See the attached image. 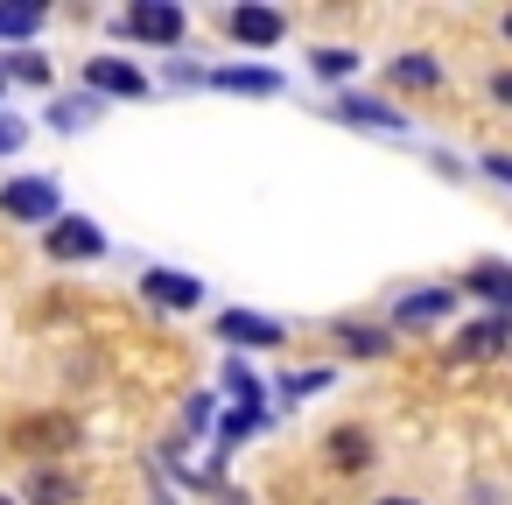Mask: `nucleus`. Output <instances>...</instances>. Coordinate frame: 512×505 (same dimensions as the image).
Listing matches in <instances>:
<instances>
[{"label": "nucleus", "instance_id": "a878e982", "mask_svg": "<svg viewBox=\"0 0 512 505\" xmlns=\"http://www.w3.org/2000/svg\"><path fill=\"white\" fill-rule=\"evenodd\" d=\"M0 92H8V78H0Z\"/></svg>", "mask_w": 512, "mask_h": 505}, {"label": "nucleus", "instance_id": "a211bd4d", "mask_svg": "<svg viewBox=\"0 0 512 505\" xmlns=\"http://www.w3.org/2000/svg\"><path fill=\"white\" fill-rule=\"evenodd\" d=\"M43 29V8H0V36H8V43H29Z\"/></svg>", "mask_w": 512, "mask_h": 505}, {"label": "nucleus", "instance_id": "aec40b11", "mask_svg": "<svg viewBox=\"0 0 512 505\" xmlns=\"http://www.w3.org/2000/svg\"><path fill=\"white\" fill-rule=\"evenodd\" d=\"M225 386H232V400H239V407H253V400H260V386H253V372H246V365H225Z\"/></svg>", "mask_w": 512, "mask_h": 505}, {"label": "nucleus", "instance_id": "7ed1b4c3", "mask_svg": "<svg viewBox=\"0 0 512 505\" xmlns=\"http://www.w3.org/2000/svg\"><path fill=\"white\" fill-rule=\"evenodd\" d=\"M43 246H50V260H99V253H106V232H99L92 218H57V225L43 232Z\"/></svg>", "mask_w": 512, "mask_h": 505}, {"label": "nucleus", "instance_id": "20e7f679", "mask_svg": "<svg viewBox=\"0 0 512 505\" xmlns=\"http://www.w3.org/2000/svg\"><path fill=\"white\" fill-rule=\"evenodd\" d=\"M281 15L274 8H225V36L232 43H246V50H267V43H281Z\"/></svg>", "mask_w": 512, "mask_h": 505}, {"label": "nucleus", "instance_id": "ddd939ff", "mask_svg": "<svg viewBox=\"0 0 512 505\" xmlns=\"http://www.w3.org/2000/svg\"><path fill=\"white\" fill-rule=\"evenodd\" d=\"M204 85H218V92H253V99L281 92V78H274V71H232V64H225V71H211Z\"/></svg>", "mask_w": 512, "mask_h": 505}, {"label": "nucleus", "instance_id": "39448f33", "mask_svg": "<svg viewBox=\"0 0 512 505\" xmlns=\"http://www.w3.org/2000/svg\"><path fill=\"white\" fill-rule=\"evenodd\" d=\"M85 85H92V92H113V99H141V92H148V78H141L134 64H120V57H92V64H85Z\"/></svg>", "mask_w": 512, "mask_h": 505}, {"label": "nucleus", "instance_id": "2eb2a0df", "mask_svg": "<svg viewBox=\"0 0 512 505\" xmlns=\"http://www.w3.org/2000/svg\"><path fill=\"white\" fill-rule=\"evenodd\" d=\"M92 120H99V99H92V92H78V99H57V106H50V127H57V134H78V127H92Z\"/></svg>", "mask_w": 512, "mask_h": 505}, {"label": "nucleus", "instance_id": "b1692460", "mask_svg": "<svg viewBox=\"0 0 512 505\" xmlns=\"http://www.w3.org/2000/svg\"><path fill=\"white\" fill-rule=\"evenodd\" d=\"M316 386H330V372H295L281 393H295V400H302V393H316Z\"/></svg>", "mask_w": 512, "mask_h": 505}, {"label": "nucleus", "instance_id": "6e6552de", "mask_svg": "<svg viewBox=\"0 0 512 505\" xmlns=\"http://www.w3.org/2000/svg\"><path fill=\"white\" fill-rule=\"evenodd\" d=\"M197 295H204L197 274H176V267H155L148 274V302H162V309H197Z\"/></svg>", "mask_w": 512, "mask_h": 505}, {"label": "nucleus", "instance_id": "6ab92c4d", "mask_svg": "<svg viewBox=\"0 0 512 505\" xmlns=\"http://www.w3.org/2000/svg\"><path fill=\"white\" fill-rule=\"evenodd\" d=\"M351 71H358L351 50H316V78H351Z\"/></svg>", "mask_w": 512, "mask_h": 505}, {"label": "nucleus", "instance_id": "9d476101", "mask_svg": "<svg viewBox=\"0 0 512 505\" xmlns=\"http://www.w3.org/2000/svg\"><path fill=\"white\" fill-rule=\"evenodd\" d=\"M505 330H512L505 316H477V323H463V330H456V358H498V351H505Z\"/></svg>", "mask_w": 512, "mask_h": 505}, {"label": "nucleus", "instance_id": "423d86ee", "mask_svg": "<svg viewBox=\"0 0 512 505\" xmlns=\"http://www.w3.org/2000/svg\"><path fill=\"white\" fill-rule=\"evenodd\" d=\"M218 337L260 351V344H281V323H274V316H253V309H225V316H218Z\"/></svg>", "mask_w": 512, "mask_h": 505}, {"label": "nucleus", "instance_id": "0eeeda50", "mask_svg": "<svg viewBox=\"0 0 512 505\" xmlns=\"http://www.w3.org/2000/svg\"><path fill=\"white\" fill-rule=\"evenodd\" d=\"M330 120H344V127H372V134H407V120H400V113H386L379 99H351V92L330 106Z\"/></svg>", "mask_w": 512, "mask_h": 505}, {"label": "nucleus", "instance_id": "9b49d317", "mask_svg": "<svg viewBox=\"0 0 512 505\" xmlns=\"http://www.w3.org/2000/svg\"><path fill=\"white\" fill-rule=\"evenodd\" d=\"M463 288H477V295L491 302V316H505V295H512V267H505V260H477Z\"/></svg>", "mask_w": 512, "mask_h": 505}, {"label": "nucleus", "instance_id": "4468645a", "mask_svg": "<svg viewBox=\"0 0 512 505\" xmlns=\"http://www.w3.org/2000/svg\"><path fill=\"white\" fill-rule=\"evenodd\" d=\"M330 463H337V470H365V463H372V435H365V428H337V435H330Z\"/></svg>", "mask_w": 512, "mask_h": 505}, {"label": "nucleus", "instance_id": "bb28decb", "mask_svg": "<svg viewBox=\"0 0 512 505\" xmlns=\"http://www.w3.org/2000/svg\"><path fill=\"white\" fill-rule=\"evenodd\" d=\"M0 505H15V498H0Z\"/></svg>", "mask_w": 512, "mask_h": 505}, {"label": "nucleus", "instance_id": "393cba45", "mask_svg": "<svg viewBox=\"0 0 512 505\" xmlns=\"http://www.w3.org/2000/svg\"><path fill=\"white\" fill-rule=\"evenodd\" d=\"M379 505H414V498H379Z\"/></svg>", "mask_w": 512, "mask_h": 505}, {"label": "nucleus", "instance_id": "f257e3e1", "mask_svg": "<svg viewBox=\"0 0 512 505\" xmlns=\"http://www.w3.org/2000/svg\"><path fill=\"white\" fill-rule=\"evenodd\" d=\"M183 29H190V15L176 8V0H141V8L120 15V36H134V43H162V50H176Z\"/></svg>", "mask_w": 512, "mask_h": 505}, {"label": "nucleus", "instance_id": "dca6fc26", "mask_svg": "<svg viewBox=\"0 0 512 505\" xmlns=\"http://www.w3.org/2000/svg\"><path fill=\"white\" fill-rule=\"evenodd\" d=\"M337 337H344V351H351V358H386V351H393V337H386V330H372V323H344Z\"/></svg>", "mask_w": 512, "mask_h": 505}, {"label": "nucleus", "instance_id": "f8f14e48", "mask_svg": "<svg viewBox=\"0 0 512 505\" xmlns=\"http://www.w3.org/2000/svg\"><path fill=\"white\" fill-rule=\"evenodd\" d=\"M386 78H393V85H414V92H435V85H442V64L414 50V57H393V71H386Z\"/></svg>", "mask_w": 512, "mask_h": 505}, {"label": "nucleus", "instance_id": "1a4fd4ad", "mask_svg": "<svg viewBox=\"0 0 512 505\" xmlns=\"http://www.w3.org/2000/svg\"><path fill=\"white\" fill-rule=\"evenodd\" d=\"M456 309V288H421V295H407L400 309H393V323L400 330H421V323H442Z\"/></svg>", "mask_w": 512, "mask_h": 505}, {"label": "nucleus", "instance_id": "f3484780", "mask_svg": "<svg viewBox=\"0 0 512 505\" xmlns=\"http://www.w3.org/2000/svg\"><path fill=\"white\" fill-rule=\"evenodd\" d=\"M29 498H36V505H71V498H78V477H64V470H36V477H29Z\"/></svg>", "mask_w": 512, "mask_h": 505}, {"label": "nucleus", "instance_id": "412c9836", "mask_svg": "<svg viewBox=\"0 0 512 505\" xmlns=\"http://www.w3.org/2000/svg\"><path fill=\"white\" fill-rule=\"evenodd\" d=\"M253 428H260V407H239V414H225V428H218V435H225V449H232V442H239V435H253Z\"/></svg>", "mask_w": 512, "mask_h": 505}, {"label": "nucleus", "instance_id": "5701e85b", "mask_svg": "<svg viewBox=\"0 0 512 505\" xmlns=\"http://www.w3.org/2000/svg\"><path fill=\"white\" fill-rule=\"evenodd\" d=\"M22 141H29V127H22V120H8V113H0V155H15Z\"/></svg>", "mask_w": 512, "mask_h": 505}, {"label": "nucleus", "instance_id": "f03ea898", "mask_svg": "<svg viewBox=\"0 0 512 505\" xmlns=\"http://www.w3.org/2000/svg\"><path fill=\"white\" fill-rule=\"evenodd\" d=\"M0 211L22 218V225H57L64 218V197H57L50 176H15L8 190H0Z\"/></svg>", "mask_w": 512, "mask_h": 505}, {"label": "nucleus", "instance_id": "4be33fe9", "mask_svg": "<svg viewBox=\"0 0 512 505\" xmlns=\"http://www.w3.org/2000/svg\"><path fill=\"white\" fill-rule=\"evenodd\" d=\"M8 71H15V78H29V85H43V78H50V64H43V57H8V64H0V78H8Z\"/></svg>", "mask_w": 512, "mask_h": 505}]
</instances>
